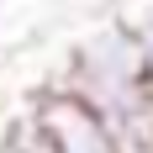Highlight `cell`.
Masks as SVG:
<instances>
[{
    "label": "cell",
    "mask_w": 153,
    "mask_h": 153,
    "mask_svg": "<svg viewBox=\"0 0 153 153\" xmlns=\"http://www.w3.org/2000/svg\"><path fill=\"white\" fill-rule=\"evenodd\" d=\"M21 116L32 122V132H37V143H42L48 153H127L122 143H116V132L106 127V116H100L79 90H69L63 79L42 85Z\"/></svg>",
    "instance_id": "7a4b0ae2"
},
{
    "label": "cell",
    "mask_w": 153,
    "mask_h": 153,
    "mask_svg": "<svg viewBox=\"0 0 153 153\" xmlns=\"http://www.w3.org/2000/svg\"><path fill=\"white\" fill-rule=\"evenodd\" d=\"M132 32H137V48H143V63H148V74H153V0L137 11V21H132Z\"/></svg>",
    "instance_id": "277c9868"
},
{
    "label": "cell",
    "mask_w": 153,
    "mask_h": 153,
    "mask_svg": "<svg viewBox=\"0 0 153 153\" xmlns=\"http://www.w3.org/2000/svg\"><path fill=\"white\" fill-rule=\"evenodd\" d=\"M0 153H48V148L37 143V132H32L27 116H16V122L0 132Z\"/></svg>",
    "instance_id": "3957f363"
},
{
    "label": "cell",
    "mask_w": 153,
    "mask_h": 153,
    "mask_svg": "<svg viewBox=\"0 0 153 153\" xmlns=\"http://www.w3.org/2000/svg\"><path fill=\"white\" fill-rule=\"evenodd\" d=\"M69 90L90 100L127 153H153V74L132 21H100L69 53Z\"/></svg>",
    "instance_id": "6da1fadb"
}]
</instances>
